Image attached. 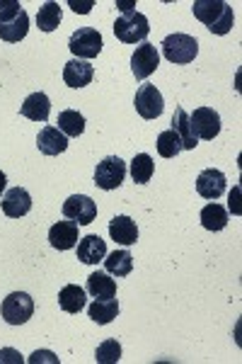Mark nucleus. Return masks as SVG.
<instances>
[{
  "instance_id": "f257e3e1",
  "label": "nucleus",
  "mask_w": 242,
  "mask_h": 364,
  "mask_svg": "<svg viewBox=\"0 0 242 364\" xmlns=\"http://www.w3.org/2000/svg\"><path fill=\"white\" fill-rule=\"evenodd\" d=\"M194 10V17L199 22H204L206 27L211 29L218 37L228 34L233 29V22H235V15H233V8L226 0H197L192 5Z\"/></svg>"
},
{
  "instance_id": "f03ea898",
  "label": "nucleus",
  "mask_w": 242,
  "mask_h": 364,
  "mask_svg": "<svg viewBox=\"0 0 242 364\" xmlns=\"http://www.w3.org/2000/svg\"><path fill=\"white\" fill-rule=\"evenodd\" d=\"M163 56L167 58L170 63H177V66H185V63H192L199 54V42L189 34L175 32L170 37L163 39Z\"/></svg>"
},
{
  "instance_id": "7ed1b4c3",
  "label": "nucleus",
  "mask_w": 242,
  "mask_h": 364,
  "mask_svg": "<svg viewBox=\"0 0 242 364\" xmlns=\"http://www.w3.org/2000/svg\"><path fill=\"white\" fill-rule=\"evenodd\" d=\"M150 34L148 17L143 13H131V15H121L114 22V37L123 44H136V42H145V37Z\"/></svg>"
},
{
  "instance_id": "20e7f679",
  "label": "nucleus",
  "mask_w": 242,
  "mask_h": 364,
  "mask_svg": "<svg viewBox=\"0 0 242 364\" xmlns=\"http://www.w3.org/2000/svg\"><path fill=\"white\" fill-rule=\"evenodd\" d=\"M0 314H3L5 323H10V326H22V323H27L34 316L32 296L25 294V291H13V294L3 299Z\"/></svg>"
},
{
  "instance_id": "39448f33",
  "label": "nucleus",
  "mask_w": 242,
  "mask_h": 364,
  "mask_svg": "<svg viewBox=\"0 0 242 364\" xmlns=\"http://www.w3.org/2000/svg\"><path fill=\"white\" fill-rule=\"evenodd\" d=\"M123 178H126V163L119 156H107L94 168V185L99 190H116V187H121Z\"/></svg>"
},
{
  "instance_id": "423d86ee",
  "label": "nucleus",
  "mask_w": 242,
  "mask_h": 364,
  "mask_svg": "<svg viewBox=\"0 0 242 364\" xmlns=\"http://www.w3.org/2000/svg\"><path fill=\"white\" fill-rule=\"evenodd\" d=\"M102 46H104L102 34L92 27H80L78 32L70 34V42H68V49L73 51L75 58H82V61L94 58L99 51H102Z\"/></svg>"
},
{
  "instance_id": "0eeeda50",
  "label": "nucleus",
  "mask_w": 242,
  "mask_h": 364,
  "mask_svg": "<svg viewBox=\"0 0 242 364\" xmlns=\"http://www.w3.org/2000/svg\"><path fill=\"white\" fill-rule=\"evenodd\" d=\"M189 124H192V132L197 139L214 141L221 134V114L211 107H199L189 114Z\"/></svg>"
},
{
  "instance_id": "6e6552de",
  "label": "nucleus",
  "mask_w": 242,
  "mask_h": 364,
  "mask_svg": "<svg viewBox=\"0 0 242 364\" xmlns=\"http://www.w3.org/2000/svg\"><path fill=\"white\" fill-rule=\"evenodd\" d=\"M160 66V51L155 49V44L143 42L141 46H136L133 56H131V73L136 75V80H145Z\"/></svg>"
},
{
  "instance_id": "1a4fd4ad",
  "label": "nucleus",
  "mask_w": 242,
  "mask_h": 364,
  "mask_svg": "<svg viewBox=\"0 0 242 364\" xmlns=\"http://www.w3.org/2000/svg\"><path fill=\"white\" fill-rule=\"evenodd\" d=\"M133 105H136V112L143 117V119H158L165 109V100L160 95V90L150 83H143L136 90Z\"/></svg>"
},
{
  "instance_id": "9d476101",
  "label": "nucleus",
  "mask_w": 242,
  "mask_h": 364,
  "mask_svg": "<svg viewBox=\"0 0 242 364\" xmlns=\"http://www.w3.org/2000/svg\"><path fill=\"white\" fill-rule=\"evenodd\" d=\"M63 216L68 221H75L78 226H87L97 219V204L87 195H70L63 202Z\"/></svg>"
},
{
  "instance_id": "9b49d317",
  "label": "nucleus",
  "mask_w": 242,
  "mask_h": 364,
  "mask_svg": "<svg viewBox=\"0 0 242 364\" xmlns=\"http://www.w3.org/2000/svg\"><path fill=\"white\" fill-rule=\"evenodd\" d=\"M78 240H80V233H78V224H75V221H56V224L49 228V243H51V248H56V250L75 248Z\"/></svg>"
},
{
  "instance_id": "f8f14e48",
  "label": "nucleus",
  "mask_w": 242,
  "mask_h": 364,
  "mask_svg": "<svg viewBox=\"0 0 242 364\" xmlns=\"http://www.w3.org/2000/svg\"><path fill=\"white\" fill-rule=\"evenodd\" d=\"M94 78V68L90 61H82V58H70L63 66V80L68 87H85L90 85Z\"/></svg>"
},
{
  "instance_id": "ddd939ff",
  "label": "nucleus",
  "mask_w": 242,
  "mask_h": 364,
  "mask_svg": "<svg viewBox=\"0 0 242 364\" xmlns=\"http://www.w3.org/2000/svg\"><path fill=\"white\" fill-rule=\"evenodd\" d=\"M197 192L202 195L204 199H218L226 192V175L216 168H206L197 180Z\"/></svg>"
},
{
  "instance_id": "4468645a",
  "label": "nucleus",
  "mask_w": 242,
  "mask_h": 364,
  "mask_svg": "<svg viewBox=\"0 0 242 364\" xmlns=\"http://www.w3.org/2000/svg\"><path fill=\"white\" fill-rule=\"evenodd\" d=\"M29 209H32V197H29V192L25 190V187H13V190L5 192V197H3L5 216H10V219H20V216L29 214Z\"/></svg>"
},
{
  "instance_id": "2eb2a0df",
  "label": "nucleus",
  "mask_w": 242,
  "mask_h": 364,
  "mask_svg": "<svg viewBox=\"0 0 242 364\" xmlns=\"http://www.w3.org/2000/svg\"><path fill=\"white\" fill-rule=\"evenodd\" d=\"M109 236L114 243L128 248V245H133L136 240H138V226H136V221L128 219V216H114V219L109 221Z\"/></svg>"
},
{
  "instance_id": "dca6fc26",
  "label": "nucleus",
  "mask_w": 242,
  "mask_h": 364,
  "mask_svg": "<svg viewBox=\"0 0 242 364\" xmlns=\"http://www.w3.org/2000/svg\"><path fill=\"white\" fill-rule=\"evenodd\" d=\"M37 146L44 156H58L68 149V136L56 127H44L37 136Z\"/></svg>"
},
{
  "instance_id": "f3484780",
  "label": "nucleus",
  "mask_w": 242,
  "mask_h": 364,
  "mask_svg": "<svg viewBox=\"0 0 242 364\" xmlns=\"http://www.w3.org/2000/svg\"><path fill=\"white\" fill-rule=\"evenodd\" d=\"M107 255V243L99 236H85L78 240V260L85 265H97Z\"/></svg>"
},
{
  "instance_id": "a211bd4d",
  "label": "nucleus",
  "mask_w": 242,
  "mask_h": 364,
  "mask_svg": "<svg viewBox=\"0 0 242 364\" xmlns=\"http://www.w3.org/2000/svg\"><path fill=\"white\" fill-rule=\"evenodd\" d=\"M22 117L32 122H46L51 114V100L44 95V92H32L20 107Z\"/></svg>"
},
{
  "instance_id": "6ab92c4d",
  "label": "nucleus",
  "mask_w": 242,
  "mask_h": 364,
  "mask_svg": "<svg viewBox=\"0 0 242 364\" xmlns=\"http://www.w3.org/2000/svg\"><path fill=\"white\" fill-rule=\"evenodd\" d=\"M85 304H87V294L78 284H66L58 291V306L66 311V314H80L85 309Z\"/></svg>"
},
{
  "instance_id": "aec40b11",
  "label": "nucleus",
  "mask_w": 242,
  "mask_h": 364,
  "mask_svg": "<svg viewBox=\"0 0 242 364\" xmlns=\"http://www.w3.org/2000/svg\"><path fill=\"white\" fill-rule=\"evenodd\" d=\"M170 129H175V134L180 136V141H182V151H194V149L199 146V139L194 136L192 124H189V114H187L182 107H177V109H175L172 127H170Z\"/></svg>"
},
{
  "instance_id": "412c9836",
  "label": "nucleus",
  "mask_w": 242,
  "mask_h": 364,
  "mask_svg": "<svg viewBox=\"0 0 242 364\" xmlns=\"http://www.w3.org/2000/svg\"><path fill=\"white\" fill-rule=\"evenodd\" d=\"M87 314H90V318L97 326H107V323H111L119 316V301L116 299H94L90 309H87Z\"/></svg>"
},
{
  "instance_id": "4be33fe9",
  "label": "nucleus",
  "mask_w": 242,
  "mask_h": 364,
  "mask_svg": "<svg viewBox=\"0 0 242 364\" xmlns=\"http://www.w3.org/2000/svg\"><path fill=\"white\" fill-rule=\"evenodd\" d=\"M87 294L92 299H114L116 296V282L107 272H92L87 277Z\"/></svg>"
},
{
  "instance_id": "5701e85b",
  "label": "nucleus",
  "mask_w": 242,
  "mask_h": 364,
  "mask_svg": "<svg viewBox=\"0 0 242 364\" xmlns=\"http://www.w3.org/2000/svg\"><path fill=\"white\" fill-rule=\"evenodd\" d=\"M27 32H29V15L25 13V10H22L15 20L3 22V25H0V39H5V42H10V44L22 42V39L27 37Z\"/></svg>"
},
{
  "instance_id": "b1692460",
  "label": "nucleus",
  "mask_w": 242,
  "mask_h": 364,
  "mask_svg": "<svg viewBox=\"0 0 242 364\" xmlns=\"http://www.w3.org/2000/svg\"><path fill=\"white\" fill-rule=\"evenodd\" d=\"M104 269L107 274H114V277H126L133 269V257L128 250H114L109 255H104Z\"/></svg>"
},
{
  "instance_id": "393cba45",
  "label": "nucleus",
  "mask_w": 242,
  "mask_h": 364,
  "mask_svg": "<svg viewBox=\"0 0 242 364\" xmlns=\"http://www.w3.org/2000/svg\"><path fill=\"white\" fill-rule=\"evenodd\" d=\"M58 132H63L68 139H78L82 132H85V117H82L78 109H63L58 114Z\"/></svg>"
},
{
  "instance_id": "a878e982",
  "label": "nucleus",
  "mask_w": 242,
  "mask_h": 364,
  "mask_svg": "<svg viewBox=\"0 0 242 364\" xmlns=\"http://www.w3.org/2000/svg\"><path fill=\"white\" fill-rule=\"evenodd\" d=\"M61 20H63V10L54 0L44 3L37 13V25L41 32H54V29H58V25H61Z\"/></svg>"
},
{
  "instance_id": "bb28decb",
  "label": "nucleus",
  "mask_w": 242,
  "mask_h": 364,
  "mask_svg": "<svg viewBox=\"0 0 242 364\" xmlns=\"http://www.w3.org/2000/svg\"><path fill=\"white\" fill-rule=\"evenodd\" d=\"M202 226L206 231H223L228 226V211L221 204L211 202L202 209Z\"/></svg>"
},
{
  "instance_id": "cd10ccee",
  "label": "nucleus",
  "mask_w": 242,
  "mask_h": 364,
  "mask_svg": "<svg viewBox=\"0 0 242 364\" xmlns=\"http://www.w3.org/2000/svg\"><path fill=\"white\" fill-rule=\"evenodd\" d=\"M128 170H131L133 182L145 185V182H150L153 173H155V163H153V158L148 154H138V156H133L131 163H128Z\"/></svg>"
},
{
  "instance_id": "c85d7f7f",
  "label": "nucleus",
  "mask_w": 242,
  "mask_h": 364,
  "mask_svg": "<svg viewBox=\"0 0 242 364\" xmlns=\"http://www.w3.org/2000/svg\"><path fill=\"white\" fill-rule=\"evenodd\" d=\"M182 151V141L180 136L175 134V129H167L158 136V154L163 158H177Z\"/></svg>"
},
{
  "instance_id": "c756f323",
  "label": "nucleus",
  "mask_w": 242,
  "mask_h": 364,
  "mask_svg": "<svg viewBox=\"0 0 242 364\" xmlns=\"http://www.w3.org/2000/svg\"><path fill=\"white\" fill-rule=\"evenodd\" d=\"M121 360V345L116 340H104L94 352V362L99 364H116Z\"/></svg>"
},
{
  "instance_id": "7c9ffc66",
  "label": "nucleus",
  "mask_w": 242,
  "mask_h": 364,
  "mask_svg": "<svg viewBox=\"0 0 242 364\" xmlns=\"http://www.w3.org/2000/svg\"><path fill=\"white\" fill-rule=\"evenodd\" d=\"M20 13H22V5L17 0H0V25L15 20Z\"/></svg>"
},
{
  "instance_id": "2f4dec72",
  "label": "nucleus",
  "mask_w": 242,
  "mask_h": 364,
  "mask_svg": "<svg viewBox=\"0 0 242 364\" xmlns=\"http://www.w3.org/2000/svg\"><path fill=\"white\" fill-rule=\"evenodd\" d=\"M39 362H51V364H58V357L54 352L49 350H37L32 357H29V364H39Z\"/></svg>"
},
{
  "instance_id": "473e14b6",
  "label": "nucleus",
  "mask_w": 242,
  "mask_h": 364,
  "mask_svg": "<svg viewBox=\"0 0 242 364\" xmlns=\"http://www.w3.org/2000/svg\"><path fill=\"white\" fill-rule=\"evenodd\" d=\"M70 8H73V13H80V15H87L90 10L94 8V0H87V3H78V0H70Z\"/></svg>"
},
{
  "instance_id": "72a5a7b5",
  "label": "nucleus",
  "mask_w": 242,
  "mask_h": 364,
  "mask_svg": "<svg viewBox=\"0 0 242 364\" xmlns=\"http://www.w3.org/2000/svg\"><path fill=\"white\" fill-rule=\"evenodd\" d=\"M0 362H15V364H20L22 362V355L17 350H0Z\"/></svg>"
},
{
  "instance_id": "f704fd0d",
  "label": "nucleus",
  "mask_w": 242,
  "mask_h": 364,
  "mask_svg": "<svg viewBox=\"0 0 242 364\" xmlns=\"http://www.w3.org/2000/svg\"><path fill=\"white\" fill-rule=\"evenodd\" d=\"M116 8H119L123 15H131V13H136V10H133L136 5H133V3H116Z\"/></svg>"
},
{
  "instance_id": "c9c22d12",
  "label": "nucleus",
  "mask_w": 242,
  "mask_h": 364,
  "mask_svg": "<svg viewBox=\"0 0 242 364\" xmlns=\"http://www.w3.org/2000/svg\"><path fill=\"white\" fill-rule=\"evenodd\" d=\"M5 185H8V178H5V173L0 170V195L5 192Z\"/></svg>"
}]
</instances>
